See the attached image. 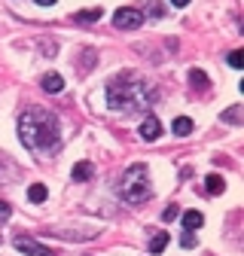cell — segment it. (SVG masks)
Instances as JSON below:
<instances>
[{"instance_id":"obj_1","label":"cell","mask_w":244,"mask_h":256,"mask_svg":"<svg viewBox=\"0 0 244 256\" xmlns=\"http://www.w3.org/2000/svg\"><path fill=\"white\" fill-rule=\"evenodd\" d=\"M18 138L28 150H34L40 156H49V152H58L61 146V125H58V116L43 110V107H24L22 116H18Z\"/></svg>"},{"instance_id":"obj_2","label":"cell","mask_w":244,"mask_h":256,"mask_svg":"<svg viewBox=\"0 0 244 256\" xmlns=\"http://www.w3.org/2000/svg\"><path fill=\"white\" fill-rule=\"evenodd\" d=\"M152 104V94L144 80L132 74H119L107 82V107L116 113H144Z\"/></svg>"},{"instance_id":"obj_3","label":"cell","mask_w":244,"mask_h":256,"mask_svg":"<svg viewBox=\"0 0 244 256\" xmlns=\"http://www.w3.org/2000/svg\"><path fill=\"white\" fill-rule=\"evenodd\" d=\"M119 196L126 198L128 204H140V202L150 198V174H146V165H132L126 174H122Z\"/></svg>"},{"instance_id":"obj_4","label":"cell","mask_w":244,"mask_h":256,"mask_svg":"<svg viewBox=\"0 0 244 256\" xmlns=\"http://www.w3.org/2000/svg\"><path fill=\"white\" fill-rule=\"evenodd\" d=\"M113 24H116L119 30H134V28H140V24H144V12H140V10H134V6L116 10V12H113Z\"/></svg>"},{"instance_id":"obj_5","label":"cell","mask_w":244,"mask_h":256,"mask_svg":"<svg viewBox=\"0 0 244 256\" xmlns=\"http://www.w3.org/2000/svg\"><path fill=\"white\" fill-rule=\"evenodd\" d=\"M12 244H16V250H22V253H28V256H55V250H49V247L37 244L34 238H24V235H18Z\"/></svg>"},{"instance_id":"obj_6","label":"cell","mask_w":244,"mask_h":256,"mask_svg":"<svg viewBox=\"0 0 244 256\" xmlns=\"http://www.w3.org/2000/svg\"><path fill=\"white\" fill-rule=\"evenodd\" d=\"M138 132H140V138H144V140H156V138L162 134V125H159V119H156V116H146V119L140 122Z\"/></svg>"},{"instance_id":"obj_7","label":"cell","mask_w":244,"mask_h":256,"mask_svg":"<svg viewBox=\"0 0 244 256\" xmlns=\"http://www.w3.org/2000/svg\"><path fill=\"white\" fill-rule=\"evenodd\" d=\"M183 229L186 232H196V229H202V222H204V216L198 214V210H183Z\"/></svg>"},{"instance_id":"obj_8","label":"cell","mask_w":244,"mask_h":256,"mask_svg":"<svg viewBox=\"0 0 244 256\" xmlns=\"http://www.w3.org/2000/svg\"><path fill=\"white\" fill-rule=\"evenodd\" d=\"M104 12H101V6H95V10H80L76 16H74V22H80V24H92V22H98Z\"/></svg>"},{"instance_id":"obj_9","label":"cell","mask_w":244,"mask_h":256,"mask_svg":"<svg viewBox=\"0 0 244 256\" xmlns=\"http://www.w3.org/2000/svg\"><path fill=\"white\" fill-rule=\"evenodd\" d=\"M40 82H43V88H46L49 94H55V92H61V88H64V80H61L58 74H46Z\"/></svg>"},{"instance_id":"obj_10","label":"cell","mask_w":244,"mask_h":256,"mask_svg":"<svg viewBox=\"0 0 244 256\" xmlns=\"http://www.w3.org/2000/svg\"><path fill=\"white\" fill-rule=\"evenodd\" d=\"M190 132H192V119H190V116H177V119H174V134H177V138H186Z\"/></svg>"},{"instance_id":"obj_11","label":"cell","mask_w":244,"mask_h":256,"mask_svg":"<svg viewBox=\"0 0 244 256\" xmlns=\"http://www.w3.org/2000/svg\"><path fill=\"white\" fill-rule=\"evenodd\" d=\"M46 196H49V192H46V186H43V183H34V186L28 189V198L34 202V204H43V202H46Z\"/></svg>"},{"instance_id":"obj_12","label":"cell","mask_w":244,"mask_h":256,"mask_svg":"<svg viewBox=\"0 0 244 256\" xmlns=\"http://www.w3.org/2000/svg\"><path fill=\"white\" fill-rule=\"evenodd\" d=\"M204 186H208L210 196H220V192L226 189V183H223V177H220V174H210V177L204 180Z\"/></svg>"},{"instance_id":"obj_13","label":"cell","mask_w":244,"mask_h":256,"mask_svg":"<svg viewBox=\"0 0 244 256\" xmlns=\"http://www.w3.org/2000/svg\"><path fill=\"white\" fill-rule=\"evenodd\" d=\"M168 247V235L165 232H156L152 235V241H150V253H162Z\"/></svg>"},{"instance_id":"obj_14","label":"cell","mask_w":244,"mask_h":256,"mask_svg":"<svg viewBox=\"0 0 244 256\" xmlns=\"http://www.w3.org/2000/svg\"><path fill=\"white\" fill-rule=\"evenodd\" d=\"M88 177H92V165L88 162H80L74 168V180H88Z\"/></svg>"},{"instance_id":"obj_15","label":"cell","mask_w":244,"mask_h":256,"mask_svg":"<svg viewBox=\"0 0 244 256\" xmlns=\"http://www.w3.org/2000/svg\"><path fill=\"white\" fill-rule=\"evenodd\" d=\"M190 82H192V86H202V88H208V76H204L202 70H192V74H190Z\"/></svg>"},{"instance_id":"obj_16","label":"cell","mask_w":244,"mask_h":256,"mask_svg":"<svg viewBox=\"0 0 244 256\" xmlns=\"http://www.w3.org/2000/svg\"><path fill=\"white\" fill-rule=\"evenodd\" d=\"M177 216H180V208H177V204H168V208L162 210V220H165V222H171V220H177Z\"/></svg>"},{"instance_id":"obj_17","label":"cell","mask_w":244,"mask_h":256,"mask_svg":"<svg viewBox=\"0 0 244 256\" xmlns=\"http://www.w3.org/2000/svg\"><path fill=\"white\" fill-rule=\"evenodd\" d=\"M241 64H244V55H241V52L235 49V52L229 55V68H235V70H241Z\"/></svg>"},{"instance_id":"obj_18","label":"cell","mask_w":244,"mask_h":256,"mask_svg":"<svg viewBox=\"0 0 244 256\" xmlns=\"http://www.w3.org/2000/svg\"><path fill=\"white\" fill-rule=\"evenodd\" d=\"M223 119H226V122H238V119H241V107H229V110L223 113Z\"/></svg>"},{"instance_id":"obj_19","label":"cell","mask_w":244,"mask_h":256,"mask_svg":"<svg viewBox=\"0 0 244 256\" xmlns=\"http://www.w3.org/2000/svg\"><path fill=\"white\" fill-rule=\"evenodd\" d=\"M180 247H186V250L196 247V235H192V232H183V235H180Z\"/></svg>"},{"instance_id":"obj_20","label":"cell","mask_w":244,"mask_h":256,"mask_svg":"<svg viewBox=\"0 0 244 256\" xmlns=\"http://www.w3.org/2000/svg\"><path fill=\"white\" fill-rule=\"evenodd\" d=\"M10 214H12V208H10L6 202H0V226H4V222L10 220Z\"/></svg>"},{"instance_id":"obj_21","label":"cell","mask_w":244,"mask_h":256,"mask_svg":"<svg viewBox=\"0 0 244 256\" xmlns=\"http://www.w3.org/2000/svg\"><path fill=\"white\" fill-rule=\"evenodd\" d=\"M37 6H55V0H34Z\"/></svg>"},{"instance_id":"obj_22","label":"cell","mask_w":244,"mask_h":256,"mask_svg":"<svg viewBox=\"0 0 244 256\" xmlns=\"http://www.w3.org/2000/svg\"><path fill=\"white\" fill-rule=\"evenodd\" d=\"M190 0H171V6H186Z\"/></svg>"}]
</instances>
